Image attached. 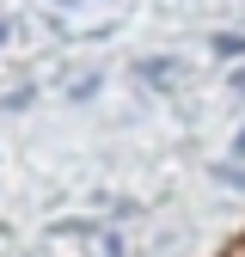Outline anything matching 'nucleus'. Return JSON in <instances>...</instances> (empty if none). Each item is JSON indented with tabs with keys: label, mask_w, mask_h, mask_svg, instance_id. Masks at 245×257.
Wrapping results in <instances>:
<instances>
[{
	"label": "nucleus",
	"mask_w": 245,
	"mask_h": 257,
	"mask_svg": "<svg viewBox=\"0 0 245 257\" xmlns=\"http://www.w3.org/2000/svg\"><path fill=\"white\" fill-rule=\"evenodd\" d=\"M214 55H245V37H214Z\"/></svg>",
	"instance_id": "nucleus-1"
},
{
	"label": "nucleus",
	"mask_w": 245,
	"mask_h": 257,
	"mask_svg": "<svg viewBox=\"0 0 245 257\" xmlns=\"http://www.w3.org/2000/svg\"><path fill=\"white\" fill-rule=\"evenodd\" d=\"M233 86H239V92H245V74H239V80H233Z\"/></svg>",
	"instance_id": "nucleus-2"
},
{
	"label": "nucleus",
	"mask_w": 245,
	"mask_h": 257,
	"mask_svg": "<svg viewBox=\"0 0 245 257\" xmlns=\"http://www.w3.org/2000/svg\"><path fill=\"white\" fill-rule=\"evenodd\" d=\"M233 147H239V153H245V135H239V141H233Z\"/></svg>",
	"instance_id": "nucleus-3"
}]
</instances>
